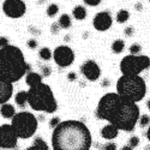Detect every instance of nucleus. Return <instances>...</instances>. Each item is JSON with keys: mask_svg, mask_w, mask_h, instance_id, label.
Wrapping results in <instances>:
<instances>
[{"mask_svg": "<svg viewBox=\"0 0 150 150\" xmlns=\"http://www.w3.org/2000/svg\"><path fill=\"white\" fill-rule=\"evenodd\" d=\"M72 15H73V17L76 18V19H78V21H83V19L86 17V10L84 8V6H82V5H77L76 7L73 8Z\"/></svg>", "mask_w": 150, "mask_h": 150, "instance_id": "6ab92c4d", "label": "nucleus"}, {"mask_svg": "<svg viewBox=\"0 0 150 150\" xmlns=\"http://www.w3.org/2000/svg\"><path fill=\"white\" fill-rule=\"evenodd\" d=\"M138 119H139V107L137 106V103L121 98V102L117 108L113 117L110 118L109 124L115 126L118 130L131 132L134 129Z\"/></svg>", "mask_w": 150, "mask_h": 150, "instance_id": "39448f33", "label": "nucleus"}, {"mask_svg": "<svg viewBox=\"0 0 150 150\" xmlns=\"http://www.w3.org/2000/svg\"><path fill=\"white\" fill-rule=\"evenodd\" d=\"M53 150H89L91 134L86 125L77 120L61 121L53 130Z\"/></svg>", "mask_w": 150, "mask_h": 150, "instance_id": "f257e3e1", "label": "nucleus"}, {"mask_svg": "<svg viewBox=\"0 0 150 150\" xmlns=\"http://www.w3.org/2000/svg\"><path fill=\"white\" fill-rule=\"evenodd\" d=\"M53 58L55 64L60 67H67L72 65L74 60V53L73 51L67 46H59L54 49Z\"/></svg>", "mask_w": 150, "mask_h": 150, "instance_id": "9d476101", "label": "nucleus"}, {"mask_svg": "<svg viewBox=\"0 0 150 150\" xmlns=\"http://www.w3.org/2000/svg\"><path fill=\"white\" fill-rule=\"evenodd\" d=\"M39 55H40V58H41V59H43V60H49V59H51V57H52L51 49L47 48V47L41 48V51L39 52Z\"/></svg>", "mask_w": 150, "mask_h": 150, "instance_id": "b1692460", "label": "nucleus"}, {"mask_svg": "<svg viewBox=\"0 0 150 150\" xmlns=\"http://www.w3.org/2000/svg\"><path fill=\"white\" fill-rule=\"evenodd\" d=\"M121 102V97L117 93H108L101 97L96 109V117L98 119L109 121L115 113L117 108Z\"/></svg>", "mask_w": 150, "mask_h": 150, "instance_id": "6e6552de", "label": "nucleus"}, {"mask_svg": "<svg viewBox=\"0 0 150 150\" xmlns=\"http://www.w3.org/2000/svg\"><path fill=\"white\" fill-rule=\"evenodd\" d=\"M0 114H1L5 119H11L12 120V118L16 115V109L12 105L5 103V105H3L1 107H0Z\"/></svg>", "mask_w": 150, "mask_h": 150, "instance_id": "dca6fc26", "label": "nucleus"}, {"mask_svg": "<svg viewBox=\"0 0 150 150\" xmlns=\"http://www.w3.org/2000/svg\"><path fill=\"white\" fill-rule=\"evenodd\" d=\"M125 34H126L127 36H132V34H133V29H132L131 27L126 28V29H125Z\"/></svg>", "mask_w": 150, "mask_h": 150, "instance_id": "c9c22d12", "label": "nucleus"}, {"mask_svg": "<svg viewBox=\"0 0 150 150\" xmlns=\"http://www.w3.org/2000/svg\"><path fill=\"white\" fill-rule=\"evenodd\" d=\"M16 105L19 107H25V105L28 103V93L27 91H19L16 97H15Z\"/></svg>", "mask_w": 150, "mask_h": 150, "instance_id": "aec40b11", "label": "nucleus"}, {"mask_svg": "<svg viewBox=\"0 0 150 150\" xmlns=\"http://www.w3.org/2000/svg\"><path fill=\"white\" fill-rule=\"evenodd\" d=\"M25 82L31 88V86H35L37 84L42 83V76H41V74H39V73H36V72H28Z\"/></svg>", "mask_w": 150, "mask_h": 150, "instance_id": "f3484780", "label": "nucleus"}, {"mask_svg": "<svg viewBox=\"0 0 150 150\" xmlns=\"http://www.w3.org/2000/svg\"><path fill=\"white\" fill-rule=\"evenodd\" d=\"M124 47H125L124 41H122V40H120V39H118V40H115V41L113 42V45H112V51H113V53L119 54V53H121V52H122Z\"/></svg>", "mask_w": 150, "mask_h": 150, "instance_id": "4be33fe9", "label": "nucleus"}, {"mask_svg": "<svg viewBox=\"0 0 150 150\" xmlns=\"http://www.w3.org/2000/svg\"><path fill=\"white\" fill-rule=\"evenodd\" d=\"M146 136H148V139H149V142H150V127L148 129V132H146Z\"/></svg>", "mask_w": 150, "mask_h": 150, "instance_id": "58836bf2", "label": "nucleus"}, {"mask_svg": "<svg viewBox=\"0 0 150 150\" xmlns=\"http://www.w3.org/2000/svg\"><path fill=\"white\" fill-rule=\"evenodd\" d=\"M84 3L89 6H97L101 3V0H84Z\"/></svg>", "mask_w": 150, "mask_h": 150, "instance_id": "7c9ffc66", "label": "nucleus"}, {"mask_svg": "<svg viewBox=\"0 0 150 150\" xmlns=\"http://www.w3.org/2000/svg\"><path fill=\"white\" fill-rule=\"evenodd\" d=\"M138 144H139V138H138V137H136V136L131 137L130 141H129V146H131L133 149V148H136Z\"/></svg>", "mask_w": 150, "mask_h": 150, "instance_id": "bb28decb", "label": "nucleus"}, {"mask_svg": "<svg viewBox=\"0 0 150 150\" xmlns=\"http://www.w3.org/2000/svg\"><path fill=\"white\" fill-rule=\"evenodd\" d=\"M11 125L18 138L28 139L35 134L37 130V119L29 112H21L12 118Z\"/></svg>", "mask_w": 150, "mask_h": 150, "instance_id": "423d86ee", "label": "nucleus"}, {"mask_svg": "<svg viewBox=\"0 0 150 150\" xmlns=\"http://www.w3.org/2000/svg\"><path fill=\"white\" fill-rule=\"evenodd\" d=\"M149 121H150V118L148 117V115H143L142 118H141V120H139V124H141V126H146V125L149 124Z\"/></svg>", "mask_w": 150, "mask_h": 150, "instance_id": "c756f323", "label": "nucleus"}, {"mask_svg": "<svg viewBox=\"0 0 150 150\" xmlns=\"http://www.w3.org/2000/svg\"><path fill=\"white\" fill-rule=\"evenodd\" d=\"M12 94H13V86H12V84L0 79V105L3 106L7 103V101L12 97Z\"/></svg>", "mask_w": 150, "mask_h": 150, "instance_id": "4468645a", "label": "nucleus"}, {"mask_svg": "<svg viewBox=\"0 0 150 150\" xmlns=\"http://www.w3.org/2000/svg\"><path fill=\"white\" fill-rule=\"evenodd\" d=\"M121 150H133V149L131 146H129V145H125V146L121 148Z\"/></svg>", "mask_w": 150, "mask_h": 150, "instance_id": "4c0bfd02", "label": "nucleus"}, {"mask_svg": "<svg viewBox=\"0 0 150 150\" xmlns=\"http://www.w3.org/2000/svg\"><path fill=\"white\" fill-rule=\"evenodd\" d=\"M28 69L29 64L18 47L8 45L0 49V79L16 83L28 72Z\"/></svg>", "mask_w": 150, "mask_h": 150, "instance_id": "f03ea898", "label": "nucleus"}, {"mask_svg": "<svg viewBox=\"0 0 150 150\" xmlns=\"http://www.w3.org/2000/svg\"><path fill=\"white\" fill-rule=\"evenodd\" d=\"M69 79L70 81H74V79H76V74H74V73H70L69 74Z\"/></svg>", "mask_w": 150, "mask_h": 150, "instance_id": "e433bc0d", "label": "nucleus"}, {"mask_svg": "<svg viewBox=\"0 0 150 150\" xmlns=\"http://www.w3.org/2000/svg\"><path fill=\"white\" fill-rule=\"evenodd\" d=\"M112 23H113V19H112V16H110V13L108 11L98 12L93 19V25L98 31L108 30L112 27Z\"/></svg>", "mask_w": 150, "mask_h": 150, "instance_id": "ddd939ff", "label": "nucleus"}, {"mask_svg": "<svg viewBox=\"0 0 150 150\" xmlns=\"http://www.w3.org/2000/svg\"><path fill=\"white\" fill-rule=\"evenodd\" d=\"M25 3L22 0H5L3 4L4 13L10 18H19L25 13Z\"/></svg>", "mask_w": 150, "mask_h": 150, "instance_id": "9b49d317", "label": "nucleus"}, {"mask_svg": "<svg viewBox=\"0 0 150 150\" xmlns=\"http://www.w3.org/2000/svg\"><path fill=\"white\" fill-rule=\"evenodd\" d=\"M81 72L83 73V76L86 79H89L91 82H95L96 79L100 78V76H101L100 66L94 60H86L85 62H83V65L81 66Z\"/></svg>", "mask_w": 150, "mask_h": 150, "instance_id": "f8f14e48", "label": "nucleus"}, {"mask_svg": "<svg viewBox=\"0 0 150 150\" xmlns=\"http://www.w3.org/2000/svg\"><path fill=\"white\" fill-rule=\"evenodd\" d=\"M42 74L45 77L49 76L51 74V67H48V66H42Z\"/></svg>", "mask_w": 150, "mask_h": 150, "instance_id": "473e14b6", "label": "nucleus"}, {"mask_svg": "<svg viewBox=\"0 0 150 150\" xmlns=\"http://www.w3.org/2000/svg\"><path fill=\"white\" fill-rule=\"evenodd\" d=\"M59 27L60 28H64V29H69L71 27V18L69 15L64 13V15H61L60 18H59Z\"/></svg>", "mask_w": 150, "mask_h": 150, "instance_id": "412c9836", "label": "nucleus"}, {"mask_svg": "<svg viewBox=\"0 0 150 150\" xmlns=\"http://www.w3.org/2000/svg\"><path fill=\"white\" fill-rule=\"evenodd\" d=\"M28 93V103L29 106L37 112H46V113H54L58 108V103L51 86L40 83L27 91Z\"/></svg>", "mask_w": 150, "mask_h": 150, "instance_id": "7ed1b4c3", "label": "nucleus"}, {"mask_svg": "<svg viewBox=\"0 0 150 150\" xmlns=\"http://www.w3.org/2000/svg\"><path fill=\"white\" fill-rule=\"evenodd\" d=\"M129 17H130V13H129L127 10H120L118 12V15H117V22L122 24V23H125L129 19Z\"/></svg>", "mask_w": 150, "mask_h": 150, "instance_id": "5701e85b", "label": "nucleus"}, {"mask_svg": "<svg viewBox=\"0 0 150 150\" xmlns=\"http://www.w3.org/2000/svg\"><path fill=\"white\" fill-rule=\"evenodd\" d=\"M141 51H142V47H141L138 43H132L131 47H130V53H131V55H137Z\"/></svg>", "mask_w": 150, "mask_h": 150, "instance_id": "a878e982", "label": "nucleus"}, {"mask_svg": "<svg viewBox=\"0 0 150 150\" xmlns=\"http://www.w3.org/2000/svg\"><path fill=\"white\" fill-rule=\"evenodd\" d=\"M149 150H150V149H149Z\"/></svg>", "mask_w": 150, "mask_h": 150, "instance_id": "a19ab883", "label": "nucleus"}, {"mask_svg": "<svg viewBox=\"0 0 150 150\" xmlns=\"http://www.w3.org/2000/svg\"><path fill=\"white\" fill-rule=\"evenodd\" d=\"M150 67V58L146 55H127L120 61V71L122 76H138Z\"/></svg>", "mask_w": 150, "mask_h": 150, "instance_id": "0eeeda50", "label": "nucleus"}, {"mask_svg": "<svg viewBox=\"0 0 150 150\" xmlns=\"http://www.w3.org/2000/svg\"><path fill=\"white\" fill-rule=\"evenodd\" d=\"M59 28H60V27H59L58 23H53V24H52V28H51L52 34H54V35L58 34V33H59Z\"/></svg>", "mask_w": 150, "mask_h": 150, "instance_id": "72a5a7b5", "label": "nucleus"}, {"mask_svg": "<svg viewBox=\"0 0 150 150\" xmlns=\"http://www.w3.org/2000/svg\"><path fill=\"white\" fill-rule=\"evenodd\" d=\"M105 150H117V144L115 143H108L105 145Z\"/></svg>", "mask_w": 150, "mask_h": 150, "instance_id": "f704fd0d", "label": "nucleus"}, {"mask_svg": "<svg viewBox=\"0 0 150 150\" xmlns=\"http://www.w3.org/2000/svg\"><path fill=\"white\" fill-rule=\"evenodd\" d=\"M146 107L149 108V110H150V100H148V102H146Z\"/></svg>", "mask_w": 150, "mask_h": 150, "instance_id": "ea45409f", "label": "nucleus"}, {"mask_svg": "<svg viewBox=\"0 0 150 150\" xmlns=\"http://www.w3.org/2000/svg\"><path fill=\"white\" fill-rule=\"evenodd\" d=\"M18 137L10 124L0 126V149H15L17 146Z\"/></svg>", "mask_w": 150, "mask_h": 150, "instance_id": "1a4fd4ad", "label": "nucleus"}, {"mask_svg": "<svg viewBox=\"0 0 150 150\" xmlns=\"http://www.w3.org/2000/svg\"><path fill=\"white\" fill-rule=\"evenodd\" d=\"M60 122H61V121H60V118L55 117V118H53L51 121H49V126H51V129H53V130H54Z\"/></svg>", "mask_w": 150, "mask_h": 150, "instance_id": "cd10ccee", "label": "nucleus"}, {"mask_svg": "<svg viewBox=\"0 0 150 150\" xmlns=\"http://www.w3.org/2000/svg\"><path fill=\"white\" fill-rule=\"evenodd\" d=\"M118 132H119V130L115 127V126H113L112 124H108V125H106V126H103L102 127V130H101V136L103 137L105 139H114L115 137L118 136Z\"/></svg>", "mask_w": 150, "mask_h": 150, "instance_id": "2eb2a0df", "label": "nucleus"}, {"mask_svg": "<svg viewBox=\"0 0 150 150\" xmlns=\"http://www.w3.org/2000/svg\"><path fill=\"white\" fill-rule=\"evenodd\" d=\"M58 11H59V6L57 4H51L48 6V8H47V16L54 17L58 13Z\"/></svg>", "mask_w": 150, "mask_h": 150, "instance_id": "393cba45", "label": "nucleus"}, {"mask_svg": "<svg viewBox=\"0 0 150 150\" xmlns=\"http://www.w3.org/2000/svg\"><path fill=\"white\" fill-rule=\"evenodd\" d=\"M117 94L122 100L137 103L146 94L145 81L139 76H121L117 83Z\"/></svg>", "mask_w": 150, "mask_h": 150, "instance_id": "20e7f679", "label": "nucleus"}, {"mask_svg": "<svg viewBox=\"0 0 150 150\" xmlns=\"http://www.w3.org/2000/svg\"><path fill=\"white\" fill-rule=\"evenodd\" d=\"M27 46H28L29 48H31V49H35V48L37 47V41L34 40V39H31V40H29V41L27 42Z\"/></svg>", "mask_w": 150, "mask_h": 150, "instance_id": "2f4dec72", "label": "nucleus"}, {"mask_svg": "<svg viewBox=\"0 0 150 150\" xmlns=\"http://www.w3.org/2000/svg\"><path fill=\"white\" fill-rule=\"evenodd\" d=\"M25 150H49L47 143L41 138V137H36L31 146L27 148Z\"/></svg>", "mask_w": 150, "mask_h": 150, "instance_id": "a211bd4d", "label": "nucleus"}, {"mask_svg": "<svg viewBox=\"0 0 150 150\" xmlns=\"http://www.w3.org/2000/svg\"><path fill=\"white\" fill-rule=\"evenodd\" d=\"M8 46V39L5 36H0V49L1 48H5Z\"/></svg>", "mask_w": 150, "mask_h": 150, "instance_id": "c85d7f7f", "label": "nucleus"}]
</instances>
